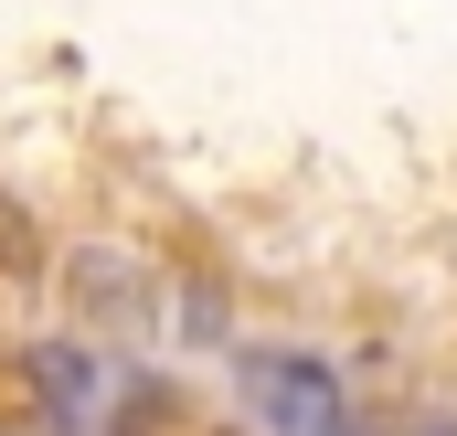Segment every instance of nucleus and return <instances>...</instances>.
<instances>
[{
    "label": "nucleus",
    "mask_w": 457,
    "mask_h": 436,
    "mask_svg": "<svg viewBox=\"0 0 457 436\" xmlns=\"http://www.w3.org/2000/svg\"><path fill=\"white\" fill-rule=\"evenodd\" d=\"M234 405H245L255 436H351L341 373H330L320 351H287V340H266V351L234 362Z\"/></svg>",
    "instance_id": "obj_1"
}]
</instances>
